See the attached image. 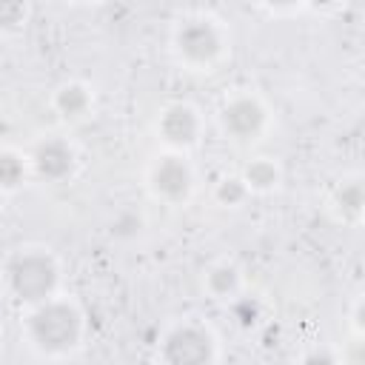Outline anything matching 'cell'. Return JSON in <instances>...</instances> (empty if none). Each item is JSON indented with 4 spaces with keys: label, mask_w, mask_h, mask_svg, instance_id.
Returning a JSON list of instances; mask_svg holds the SVG:
<instances>
[{
    "label": "cell",
    "mask_w": 365,
    "mask_h": 365,
    "mask_svg": "<svg viewBox=\"0 0 365 365\" xmlns=\"http://www.w3.org/2000/svg\"><path fill=\"white\" fill-rule=\"evenodd\" d=\"M20 336L26 348L40 359H68L88 336V317L77 297L54 294L46 302L20 311Z\"/></svg>",
    "instance_id": "6da1fadb"
},
{
    "label": "cell",
    "mask_w": 365,
    "mask_h": 365,
    "mask_svg": "<svg viewBox=\"0 0 365 365\" xmlns=\"http://www.w3.org/2000/svg\"><path fill=\"white\" fill-rule=\"evenodd\" d=\"M168 51L182 71L211 74L231 57V29L217 11H182L171 26Z\"/></svg>",
    "instance_id": "7a4b0ae2"
},
{
    "label": "cell",
    "mask_w": 365,
    "mask_h": 365,
    "mask_svg": "<svg viewBox=\"0 0 365 365\" xmlns=\"http://www.w3.org/2000/svg\"><path fill=\"white\" fill-rule=\"evenodd\" d=\"M63 285V262L43 242H20L6 251L0 262V288L3 294L20 305L31 308L60 294Z\"/></svg>",
    "instance_id": "3957f363"
},
{
    "label": "cell",
    "mask_w": 365,
    "mask_h": 365,
    "mask_svg": "<svg viewBox=\"0 0 365 365\" xmlns=\"http://www.w3.org/2000/svg\"><path fill=\"white\" fill-rule=\"evenodd\" d=\"M217 123L228 143L240 148H251L274 125V111L268 100L254 88H234L217 106Z\"/></svg>",
    "instance_id": "277c9868"
},
{
    "label": "cell",
    "mask_w": 365,
    "mask_h": 365,
    "mask_svg": "<svg viewBox=\"0 0 365 365\" xmlns=\"http://www.w3.org/2000/svg\"><path fill=\"white\" fill-rule=\"evenodd\" d=\"M157 365H217L220 359V339L211 325L197 317L174 319L163 328L157 348Z\"/></svg>",
    "instance_id": "5b68a950"
},
{
    "label": "cell",
    "mask_w": 365,
    "mask_h": 365,
    "mask_svg": "<svg viewBox=\"0 0 365 365\" xmlns=\"http://www.w3.org/2000/svg\"><path fill=\"white\" fill-rule=\"evenodd\" d=\"M143 185L148 197L168 208H185L197 191V171L188 154L157 151L143 174Z\"/></svg>",
    "instance_id": "8992f818"
},
{
    "label": "cell",
    "mask_w": 365,
    "mask_h": 365,
    "mask_svg": "<svg viewBox=\"0 0 365 365\" xmlns=\"http://www.w3.org/2000/svg\"><path fill=\"white\" fill-rule=\"evenodd\" d=\"M154 137L163 145V151H177V154H191L205 134V120L202 111L188 103V100H168L157 108L154 114Z\"/></svg>",
    "instance_id": "52a82bcc"
},
{
    "label": "cell",
    "mask_w": 365,
    "mask_h": 365,
    "mask_svg": "<svg viewBox=\"0 0 365 365\" xmlns=\"http://www.w3.org/2000/svg\"><path fill=\"white\" fill-rule=\"evenodd\" d=\"M29 163H31V177H37L40 182H48V185H63V182L74 180V174L80 168V151L71 137L46 134L31 145Z\"/></svg>",
    "instance_id": "ba28073f"
},
{
    "label": "cell",
    "mask_w": 365,
    "mask_h": 365,
    "mask_svg": "<svg viewBox=\"0 0 365 365\" xmlns=\"http://www.w3.org/2000/svg\"><path fill=\"white\" fill-rule=\"evenodd\" d=\"M325 211L336 225L359 228L365 220V180L359 171L342 174L325 194Z\"/></svg>",
    "instance_id": "9c48e42d"
},
{
    "label": "cell",
    "mask_w": 365,
    "mask_h": 365,
    "mask_svg": "<svg viewBox=\"0 0 365 365\" xmlns=\"http://www.w3.org/2000/svg\"><path fill=\"white\" fill-rule=\"evenodd\" d=\"M48 106L51 111L57 114L60 123L66 125H80L86 120L94 117V108H97V91L91 83L86 80H63L51 88V97H48Z\"/></svg>",
    "instance_id": "30bf717a"
},
{
    "label": "cell",
    "mask_w": 365,
    "mask_h": 365,
    "mask_svg": "<svg viewBox=\"0 0 365 365\" xmlns=\"http://www.w3.org/2000/svg\"><path fill=\"white\" fill-rule=\"evenodd\" d=\"M200 288L211 302H234L245 291V271L231 257L211 259L200 274Z\"/></svg>",
    "instance_id": "8fae6325"
},
{
    "label": "cell",
    "mask_w": 365,
    "mask_h": 365,
    "mask_svg": "<svg viewBox=\"0 0 365 365\" xmlns=\"http://www.w3.org/2000/svg\"><path fill=\"white\" fill-rule=\"evenodd\" d=\"M237 174L245 182L251 197H268V194L279 191V185L285 180L282 160L274 157V154H251Z\"/></svg>",
    "instance_id": "7c38bea8"
},
{
    "label": "cell",
    "mask_w": 365,
    "mask_h": 365,
    "mask_svg": "<svg viewBox=\"0 0 365 365\" xmlns=\"http://www.w3.org/2000/svg\"><path fill=\"white\" fill-rule=\"evenodd\" d=\"M31 180L29 151L14 145H0V194H14Z\"/></svg>",
    "instance_id": "4fadbf2b"
},
{
    "label": "cell",
    "mask_w": 365,
    "mask_h": 365,
    "mask_svg": "<svg viewBox=\"0 0 365 365\" xmlns=\"http://www.w3.org/2000/svg\"><path fill=\"white\" fill-rule=\"evenodd\" d=\"M211 200L220 208H242L251 200V194H248L245 182L240 180V174H222L211 188Z\"/></svg>",
    "instance_id": "5bb4252c"
},
{
    "label": "cell",
    "mask_w": 365,
    "mask_h": 365,
    "mask_svg": "<svg viewBox=\"0 0 365 365\" xmlns=\"http://www.w3.org/2000/svg\"><path fill=\"white\" fill-rule=\"evenodd\" d=\"M31 20V6L26 0H0V34H17Z\"/></svg>",
    "instance_id": "9a60e30c"
},
{
    "label": "cell",
    "mask_w": 365,
    "mask_h": 365,
    "mask_svg": "<svg viewBox=\"0 0 365 365\" xmlns=\"http://www.w3.org/2000/svg\"><path fill=\"white\" fill-rule=\"evenodd\" d=\"M297 365H342L339 362V351L331 345H311L299 354Z\"/></svg>",
    "instance_id": "2e32d148"
},
{
    "label": "cell",
    "mask_w": 365,
    "mask_h": 365,
    "mask_svg": "<svg viewBox=\"0 0 365 365\" xmlns=\"http://www.w3.org/2000/svg\"><path fill=\"white\" fill-rule=\"evenodd\" d=\"M348 336L365 339V297L362 294H356L348 305Z\"/></svg>",
    "instance_id": "e0dca14e"
},
{
    "label": "cell",
    "mask_w": 365,
    "mask_h": 365,
    "mask_svg": "<svg viewBox=\"0 0 365 365\" xmlns=\"http://www.w3.org/2000/svg\"><path fill=\"white\" fill-rule=\"evenodd\" d=\"M140 228H143V217L137 211H120L111 222L114 237H134V234H140Z\"/></svg>",
    "instance_id": "ac0fdd59"
},
{
    "label": "cell",
    "mask_w": 365,
    "mask_h": 365,
    "mask_svg": "<svg viewBox=\"0 0 365 365\" xmlns=\"http://www.w3.org/2000/svg\"><path fill=\"white\" fill-rule=\"evenodd\" d=\"M259 11H265L268 17H291V14H302L311 11V6L305 3H285V6H257Z\"/></svg>",
    "instance_id": "d6986e66"
}]
</instances>
